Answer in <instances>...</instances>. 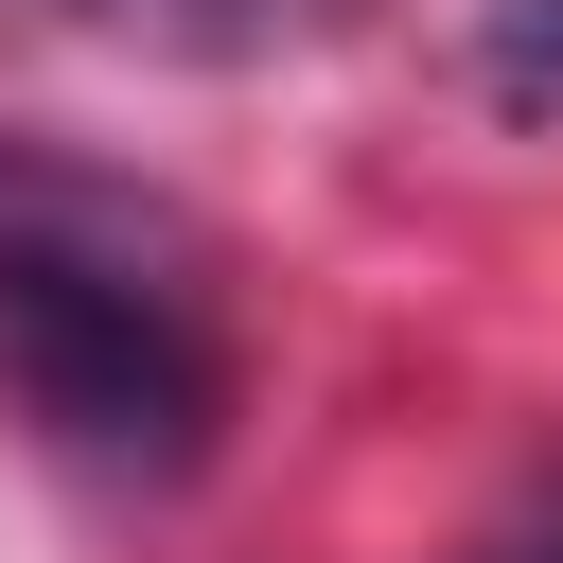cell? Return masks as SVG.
<instances>
[{
  "label": "cell",
  "mask_w": 563,
  "mask_h": 563,
  "mask_svg": "<svg viewBox=\"0 0 563 563\" xmlns=\"http://www.w3.org/2000/svg\"><path fill=\"white\" fill-rule=\"evenodd\" d=\"M0 405L123 493L211 475V440H229V264H211V229L158 176L35 141V123H0Z\"/></svg>",
  "instance_id": "obj_1"
},
{
  "label": "cell",
  "mask_w": 563,
  "mask_h": 563,
  "mask_svg": "<svg viewBox=\"0 0 563 563\" xmlns=\"http://www.w3.org/2000/svg\"><path fill=\"white\" fill-rule=\"evenodd\" d=\"M88 35L158 53V70H282V53H334L369 35V0H70Z\"/></svg>",
  "instance_id": "obj_2"
},
{
  "label": "cell",
  "mask_w": 563,
  "mask_h": 563,
  "mask_svg": "<svg viewBox=\"0 0 563 563\" xmlns=\"http://www.w3.org/2000/svg\"><path fill=\"white\" fill-rule=\"evenodd\" d=\"M475 563H563V475H545V493H528V510H510V528H493Z\"/></svg>",
  "instance_id": "obj_4"
},
{
  "label": "cell",
  "mask_w": 563,
  "mask_h": 563,
  "mask_svg": "<svg viewBox=\"0 0 563 563\" xmlns=\"http://www.w3.org/2000/svg\"><path fill=\"white\" fill-rule=\"evenodd\" d=\"M493 88H563V0H510L493 18Z\"/></svg>",
  "instance_id": "obj_3"
}]
</instances>
